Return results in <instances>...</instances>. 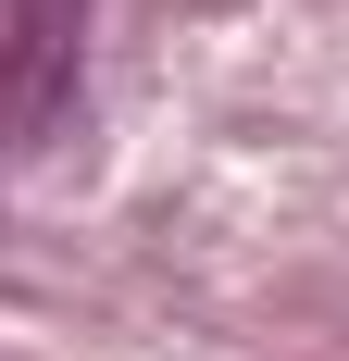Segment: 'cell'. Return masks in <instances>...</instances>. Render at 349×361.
I'll return each instance as SVG.
<instances>
[{"label":"cell","mask_w":349,"mask_h":361,"mask_svg":"<svg viewBox=\"0 0 349 361\" xmlns=\"http://www.w3.org/2000/svg\"><path fill=\"white\" fill-rule=\"evenodd\" d=\"M75 50H88V0H0V162H25L63 125Z\"/></svg>","instance_id":"obj_1"}]
</instances>
